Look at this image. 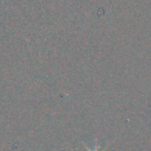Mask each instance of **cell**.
<instances>
[{
	"label": "cell",
	"instance_id": "6da1fadb",
	"mask_svg": "<svg viewBox=\"0 0 151 151\" xmlns=\"http://www.w3.org/2000/svg\"><path fill=\"white\" fill-rule=\"evenodd\" d=\"M85 147H86L87 150H88V151H101V150H99V147H95L94 149H90V148H89V147H87L86 145H85Z\"/></svg>",
	"mask_w": 151,
	"mask_h": 151
}]
</instances>
